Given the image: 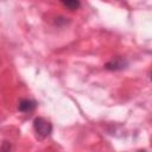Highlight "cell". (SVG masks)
<instances>
[{"instance_id":"obj_1","label":"cell","mask_w":152,"mask_h":152,"mask_svg":"<svg viewBox=\"0 0 152 152\" xmlns=\"http://www.w3.org/2000/svg\"><path fill=\"white\" fill-rule=\"evenodd\" d=\"M33 129H34V132H36V134L39 139H44V138H46L51 134L52 125L46 119H44L42 116H38L33 120Z\"/></svg>"},{"instance_id":"obj_2","label":"cell","mask_w":152,"mask_h":152,"mask_svg":"<svg viewBox=\"0 0 152 152\" xmlns=\"http://www.w3.org/2000/svg\"><path fill=\"white\" fill-rule=\"evenodd\" d=\"M34 108H36V102L33 100H30V99H23L18 103V109L23 113L32 112Z\"/></svg>"},{"instance_id":"obj_3","label":"cell","mask_w":152,"mask_h":152,"mask_svg":"<svg viewBox=\"0 0 152 152\" xmlns=\"http://www.w3.org/2000/svg\"><path fill=\"white\" fill-rule=\"evenodd\" d=\"M126 65V62L122 59V58H114L112 61H109L107 64H106V68L108 70H121L124 69Z\"/></svg>"},{"instance_id":"obj_4","label":"cell","mask_w":152,"mask_h":152,"mask_svg":"<svg viewBox=\"0 0 152 152\" xmlns=\"http://www.w3.org/2000/svg\"><path fill=\"white\" fill-rule=\"evenodd\" d=\"M65 7H68L69 10L74 11V10H77L80 6H81V2L80 1H76V0H70V1H63L62 2Z\"/></svg>"},{"instance_id":"obj_5","label":"cell","mask_w":152,"mask_h":152,"mask_svg":"<svg viewBox=\"0 0 152 152\" xmlns=\"http://www.w3.org/2000/svg\"><path fill=\"white\" fill-rule=\"evenodd\" d=\"M10 150H11V144L7 142V141H5L2 144V146H1V151L2 152H10Z\"/></svg>"},{"instance_id":"obj_6","label":"cell","mask_w":152,"mask_h":152,"mask_svg":"<svg viewBox=\"0 0 152 152\" xmlns=\"http://www.w3.org/2000/svg\"><path fill=\"white\" fill-rule=\"evenodd\" d=\"M138 152H147V151H145V150H140V151H138Z\"/></svg>"}]
</instances>
